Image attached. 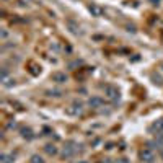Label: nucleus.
<instances>
[{
	"label": "nucleus",
	"instance_id": "1",
	"mask_svg": "<svg viewBox=\"0 0 163 163\" xmlns=\"http://www.w3.org/2000/svg\"><path fill=\"white\" fill-rule=\"evenodd\" d=\"M104 95H106V98L111 100V101H118L119 96H121L119 90L116 87H113V85H106V87H104Z\"/></svg>",
	"mask_w": 163,
	"mask_h": 163
},
{
	"label": "nucleus",
	"instance_id": "2",
	"mask_svg": "<svg viewBox=\"0 0 163 163\" xmlns=\"http://www.w3.org/2000/svg\"><path fill=\"white\" fill-rule=\"evenodd\" d=\"M74 145H75L74 142H69L64 148H62L60 155L64 157V158H72V157H75V155H77V152H78V148L74 147Z\"/></svg>",
	"mask_w": 163,
	"mask_h": 163
},
{
	"label": "nucleus",
	"instance_id": "3",
	"mask_svg": "<svg viewBox=\"0 0 163 163\" xmlns=\"http://www.w3.org/2000/svg\"><path fill=\"white\" fill-rule=\"evenodd\" d=\"M140 158H142V161H145V163H153L155 161V153L152 152V148H143L140 152Z\"/></svg>",
	"mask_w": 163,
	"mask_h": 163
},
{
	"label": "nucleus",
	"instance_id": "4",
	"mask_svg": "<svg viewBox=\"0 0 163 163\" xmlns=\"http://www.w3.org/2000/svg\"><path fill=\"white\" fill-rule=\"evenodd\" d=\"M82 111H83V104H82L80 101H75L74 104H72V108L67 109V114H70V116H77V114H80Z\"/></svg>",
	"mask_w": 163,
	"mask_h": 163
},
{
	"label": "nucleus",
	"instance_id": "5",
	"mask_svg": "<svg viewBox=\"0 0 163 163\" xmlns=\"http://www.w3.org/2000/svg\"><path fill=\"white\" fill-rule=\"evenodd\" d=\"M52 82H56V83H65L67 82V75L64 72H54V74L51 75Z\"/></svg>",
	"mask_w": 163,
	"mask_h": 163
},
{
	"label": "nucleus",
	"instance_id": "6",
	"mask_svg": "<svg viewBox=\"0 0 163 163\" xmlns=\"http://www.w3.org/2000/svg\"><path fill=\"white\" fill-rule=\"evenodd\" d=\"M153 129L157 131V137H163V119H157L153 122Z\"/></svg>",
	"mask_w": 163,
	"mask_h": 163
},
{
	"label": "nucleus",
	"instance_id": "7",
	"mask_svg": "<svg viewBox=\"0 0 163 163\" xmlns=\"http://www.w3.org/2000/svg\"><path fill=\"white\" fill-rule=\"evenodd\" d=\"M88 104L92 108H100L103 104V98L101 96H92V98L88 100Z\"/></svg>",
	"mask_w": 163,
	"mask_h": 163
},
{
	"label": "nucleus",
	"instance_id": "8",
	"mask_svg": "<svg viewBox=\"0 0 163 163\" xmlns=\"http://www.w3.org/2000/svg\"><path fill=\"white\" fill-rule=\"evenodd\" d=\"M148 145H150V148H158V150H163V137H158V139H155V140L148 142Z\"/></svg>",
	"mask_w": 163,
	"mask_h": 163
},
{
	"label": "nucleus",
	"instance_id": "9",
	"mask_svg": "<svg viewBox=\"0 0 163 163\" xmlns=\"http://www.w3.org/2000/svg\"><path fill=\"white\" fill-rule=\"evenodd\" d=\"M13 161H15V157L13 155H7V153L2 155V163H13Z\"/></svg>",
	"mask_w": 163,
	"mask_h": 163
},
{
	"label": "nucleus",
	"instance_id": "10",
	"mask_svg": "<svg viewBox=\"0 0 163 163\" xmlns=\"http://www.w3.org/2000/svg\"><path fill=\"white\" fill-rule=\"evenodd\" d=\"M44 150H46L47 155H56V153H57V148H56L54 145H46Z\"/></svg>",
	"mask_w": 163,
	"mask_h": 163
},
{
	"label": "nucleus",
	"instance_id": "11",
	"mask_svg": "<svg viewBox=\"0 0 163 163\" xmlns=\"http://www.w3.org/2000/svg\"><path fill=\"white\" fill-rule=\"evenodd\" d=\"M90 12H92L95 16H100V15H101V8H98L96 5H92V7H90Z\"/></svg>",
	"mask_w": 163,
	"mask_h": 163
},
{
	"label": "nucleus",
	"instance_id": "12",
	"mask_svg": "<svg viewBox=\"0 0 163 163\" xmlns=\"http://www.w3.org/2000/svg\"><path fill=\"white\" fill-rule=\"evenodd\" d=\"M31 163H44V160H42L39 155H33L31 157Z\"/></svg>",
	"mask_w": 163,
	"mask_h": 163
},
{
	"label": "nucleus",
	"instance_id": "13",
	"mask_svg": "<svg viewBox=\"0 0 163 163\" xmlns=\"http://www.w3.org/2000/svg\"><path fill=\"white\" fill-rule=\"evenodd\" d=\"M21 132H23V137H26V139H31V137H33V136H31L33 132L30 131V129H23Z\"/></svg>",
	"mask_w": 163,
	"mask_h": 163
},
{
	"label": "nucleus",
	"instance_id": "14",
	"mask_svg": "<svg viewBox=\"0 0 163 163\" xmlns=\"http://www.w3.org/2000/svg\"><path fill=\"white\" fill-rule=\"evenodd\" d=\"M60 92H59V90H54V92H49V96H60Z\"/></svg>",
	"mask_w": 163,
	"mask_h": 163
},
{
	"label": "nucleus",
	"instance_id": "15",
	"mask_svg": "<svg viewBox=\"0 0 163 163\" xmlns=\"http://www.w3.org/2000/svg\"><path fill=\"white\" fill-rule=\"evenodd\" d=\"M150 2L153 3V5H158V2H160V0H150Z\"/></svg>",
	"mask_w": 163,
	"mask_h": 163
},
{
	"label": "nucleus",
	"instance_id": "16",
	"mask_svg": "<svg viewBox=\"0 0 163 163\" xmlns=\"http://www.w3.org/2000/svg\"><path fill=\"white\" fill-rule=\"evenodd\" d=\"M75 163H87V161H75Z\"/></svg>",
	"mask_w": 163,
	"mask_h": 163
},
{
	"label": "nucleus",
	"instance_id": "17",
	"mask_svg": "<svg viewBox=\"0 0 163 163\" xmlns=\"http://www.w3.org/2000/svg\"><path fill=\"white\" fill-rule=\"evenodd\" d=\"M161 158H163V150H161Z\"/></svg>",
	"mask_w": 163,
	"mask_h": 163
}]
</instances>
